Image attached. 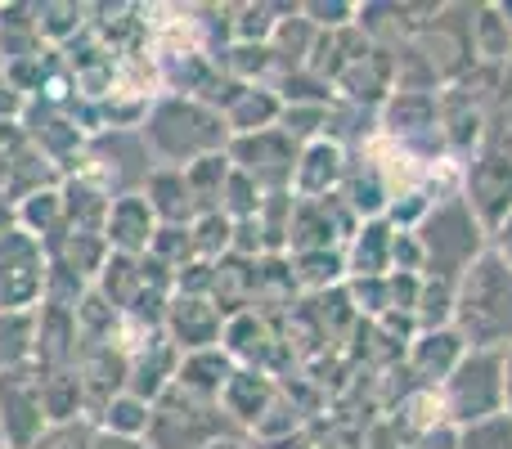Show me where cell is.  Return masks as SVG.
Wrapping results in <instances>:
<instances>
[{
    "mask_svg": "<svg viewBox=\"0 0 512 449\" xmlns=\"http://www.w3.org/2000/svg\"><path fill=\"white\" fill-rule=\"evenodd\" d=\"M459 315L472 346H504L512 337V265L504 256H486L472 265Z\"/></svg>",
    "mask_w": 512,
    "mask_h": 449,
    "instance_id": "obj_1",
    "label": "cell"
},
{
    "mask_svg": "<svg viewBox=\"0 0 512 449\" xmlns=\"http://www.w3.org/2000/svg\"><path fill=\"white\" fill-rule=\"evenodd\" d=\"M504 373H508V378H504V400L512 405V360H508V369H504Z\"/></svg>",
    "mask_w": 512,
    "mask_h": 449,
    "instance_id": "obj_2",
    "label": "cell"
}]
</instances>
